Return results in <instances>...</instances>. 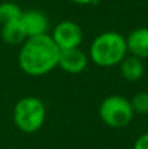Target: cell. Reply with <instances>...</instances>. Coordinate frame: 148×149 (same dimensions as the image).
<instances>
[{
  "mask_svg": "<svg viewBox=\"0 0 148 149\" xmlns=\"http://www.w3.org/2000/svg\"><path fill=\"white\" fill-rule=\"evenodd\" d=\"M60 50L50 34L29 37L21 45L17 62L21 71L29 76L50 73L59 63Z\"/></svg>",
  "mask_w": 148,
  "mask_h": 149,
  "instance_id": "6da1fadb",
  "label": "cell"
},
{
  "mask_svg": "<svg viewBox=\"0 0 148 149\" xmlns=\"http://www.w3.org/2000/svg\"><path fill=\"white\" fill-rule=\"evenodd\" d=\"M126 37L114 30L98 34L89 46V59L96 65L110 68L118 65L127 55Z\"/></svg>",
  "mask_w": 148,
  "mask_h": 149,
  "instance_id": "7a4b0ae2",
  "label": "cell"
},
{
  "mask_svg": "<svg viewBox=\"0 0 148 149\" xmlns=\"http://www.w3.org/2000/svg\"><path fill=\"white\" fill-rule=\"evenodd\" d=\"M46 119V107L41 98L24 97L18 100L13 109V122L20 131L34 134L43 126Z\"/></svg>",
  "mask_w": 148,
  "mask_h": 149,
  "instance_id": "3957f363",
  "label": "cell"
},
{
  "mask_svg": "<svg viewBox=\"0 0 148 149\" xmlns=\"http://www.w3.org/2000/svg\"><path fill=\"white\" fill-rule=\"evenodd\" d=\"M131 102L123 95H109L101 102L98 109L100 119L106 126L122 128L131 123L134 118Z\"/></svg>",
  "mask_w": 148,
  "mask_h": 149,
  "instance_id": "277c9868",
  "label": "cell"
},
{
  "mask_svg": "<svg viewBox=\"0 0 148 149\" xmlns=\"http://www.w3.org/2000/svg\"><path fill=\"white\" fill-rule=\"evenodd\" d=\"M59 50L75 49L83 42V29L72 20H63L55 25L50 34Z\"/></svg>",
  "mask_w": 148,
  "mask_h": 149,
  "instance_id": "5b68a950",
  "label": "cell"
},
{
  "mask_svg": "<svg viewBox=\"0 0 148 149\" xmlns=\"http://www.w3.org/2000/svg\"><path fill=\"white\" fill-rule=\"evenodd\" d=\"M20 22L22 25L26 37H36L42 34H49L50 30V20L45 12L41 9H30L22 10Z\"/></svg>",
  "mask_w": 148,
  "mask_h": 149,
  "instance_id": "8992f818",
  "label": "cell"
},
{
  "mask_svg": "<svg viewBox=\"0 0 148 149\" xmlns=\"http://www.w3.org/2000/svg\"><path fill=\"white\" fill-rule=\"evenodd\" d=\"M88 55L83 50H80V47H75V49L60 50L58 67H60L67 73L77 74L85 71V68L88 67Z\"/></svg>",
  "mask_w": 148,
  "mask_h": 149,
  "instance_id": "52a82bcc",
  "label": "cell"
},
{
  "mask_svg": "<svg viewBox=\"0 0 148 149\" xmlns=\"http://www.w3.org/2000/svg\"><path fill=\"white\" fill-rule=\"evenodd\" d=\"M127 52L139 59L148 58V28H136L126 37Z\"/></svg>",
  "mask_w": 148,
  "mask_h": 149,
  "instance_id": "ba28073f",
  "label": "cell"
},
{
  "mask_svg": "<svg viewBox=\"0 0 148 149\" xmlns=\"http://www.w3.org/2000/svg\"><path fill=\"white\" fill-rule=\"evenodd\" d=\"M118 65H119L122 77L125 80H127V81H131V82L138 81L144 74L143 60L136 56H133V55H126L125 59Z\"/></svg>",
  "mask_w": 148,
  "mask_h": 149,
  "instance_id": "9c48e42d",
  "label": "cell"
},
{
  "mask_svg": "<svg viewBox=\"0 0 148 149\" xmlns=\"http://www.w3.org/2000/svg\"><path fill=\"white\" fill-rule=\"evenodd\" d=\"M0 36L1 39L7 45L10 46H17V45H22L28 37L24 30L22 25H21L20 20L12 21V22H7L1 25V30H0Z\"/></svg>",
  "mask_w": 148,
  "mask_h": 149,
  "instance_id": "30bf717a",
  "label": "cell"
},
{
  "mask_svg": "<svg viewBox=\"0 0 148 149\" xmlns=\"http://www.w3.org/2000/svg\"><path fill=\"white\" fill-rule=\"evenodd\" d=\"M22 15V8L13 1L0 3V24H7L12 21H18Z\"/></svg>",
  "mask_w": 148,
  "mask_h": 149,
  "instance_id": "8fae6325",
  "label": "cell"
},
{
  "mask_svg": "<svg viewBox=\"0 0 148 149\" xmlns=\"http://www.w3.org/2000/svg\"><path fill=\"white\" fill-rule=\"evenodd\" d=\"M130 102H131V106H133L134 113L148 114V93L147 92L136 93Z\"/></svg>",
  "mask_w": 148,
  "mask_h": 149,
  "instance_id": "7c38bea8",
  "label": "cell"
},
{
  "mask_svg": "<svg viewBox=\"0 0 148 149\" xmlns=\"http://www.w3.org/2000/svg\"><path fill=\"white\" fill-rule=\"evenodd\" d=\"M134 149H148V132L136 139L135 144H134Z\"/></svg>",
  "mask_w": 148,
  "mask_h": 149,
  "instance_id": "4fadbf2b",
  "label": "cell"
},
{
  "mask_svg": "<svg viewBox=\"0 0 148 149\" xmlns=\"http://www.w3.org/2000/svg\"><path fill=\"white\" fill-rule=\"evenodd\" d=\"M71 1L77 5H93V4H96L98 0H71Z\"/></svg>",
  "mask_w": 148,
  "mask_h": 149,
  "instance_id": "5bb4252c",
  "label": "cell"
}]
</instances>
